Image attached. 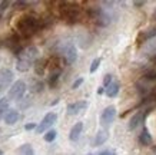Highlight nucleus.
Returning a JSON list of instances; mask_svg holds the SVG:
<instances>
[{
    "mask_svg": "<svg viewBox=\"0 0 156 155\" xmlns=\"http://www.w3.org/2000/svg\"><path fill=\"white\" fill-rule=\"evenodd\" d=\"M39 57V49L36 46H27L17 55V63H16V69L19 72H27L36 59Z\"/></svg>",
    "mask_w": 156,
    "mask_h": 155,
    "instance_id": "1",
    "label": "nucleus"
},
{
    "mask_svg": "<svg viewBox=\"0 0 156 155\" xmlns=\"http://www.w3.org/2000/svg\"><path fill=\"white\" fill-rule=\"evenodd\" d=\"M26 92V83L23 80H16L13 85H10L7 99L9 101H19Z\"/></svg>",
    "mask_w": 156,
    "mask_h": 155,
    "instance_id": "2",
    "label": "nucleus"
},
{
    "mask_svg": "<svg viewBox=\"0 0 156 155\" xmlns=\"http://www.w3.org/2000/svg\"><path fill=\"white\" fill-rule=\"evenodd\" d=\"M57 121V115L55 112H49L46 113L44 116H43L42 122L39 124L37 127H36V134H44V132H48L52 125Z\"/></svg>",
    "mask_w": 156,
    "mask_h": 155,
    "instance_id": "3",
    "label": "nucleus"
},
{
    "mask_svg": "<svg viewBox=\"0 0 156 155\" xmlns=\"http://www.w3.org/2000/svg\"><path fill=\"white\" fill-rule=\"evenodd\" d=\"M19 29L24 36H29V35L36 32V29H37V20L34 19V17H23L19 22Z\"/></svg>",
    "mask_w": 156,
    "mask_h": 155,
    "instance_id": "4",
    "label": "nucleus"
},
{
    "mask_svg": "<svg viewBox=\"0 0 156 155\" xmlns=\"http://www.w3.org/2000/svg\"><path fill=\"white\" fill-rule=\"evenodd\" d=\"M115 118H116V106L110 105L108 108H105V111L100 115V125L103 128H108L115 121Z\"/></svg>",
    "mask_w": 156,
    "mask_h": 155,
    "instance_id": "5",
    "label": "nucleus"
},
{
    "mask_svg": "<svg viewBox=\"0 0 156 155\" xmlns=\"http://www.w3.org/2000/svg\"><path fill=\"white\" fill-rule=\"evenodd\" d=\"M12 80H13V72L9 71V69H2L0 71V94L6 88H9Z\"/></svg>",
    "mask_w": 156,
    "mask_h": 155,
    "instance_id": "6",
    "label": "nucleus"
},
{
    "mask_svg": "<svg viewBox=\"0 0 156 155\" xmlns=\"http://www.w3.org/2000/svg\"><path fill=\"white\" fill-rule=\"evenodd\" d=\"M87 105H89V103L86 102V101H77V102L69 103L66 108V112H67V115L73 116V115H77L79 112L85 111V109L87 108Z\"/></svg>",
    "mask_w": 156,
    "mask_h": 155,
    "instance_id": "7",
    "label": "nucleus"
},
{
    "mask_svg": "<svg viewBox=\"0 0 156 155\" xmlns=\"http://www.w3.org/2000/svg\"><path fill=\"white\" fill-rule=\"evenodd\" d=\"M95 19L100 26H108V24L110 23L112 16L109 14V12H106V10H103V9H96L95 10Z\"/></svg>",
    "mask_w": 156,
    "mask_h": 155,
    "instance_id": "8",
    "label": "nucleus"
},
{
    "mask_svg": "<svg viewBox=\"0 0 156 155\" xmlns=\"http://www.w3.org/2000/svg\"><path fill=\"white\" fill-rule=\"evenodd\" d=\"M65 56H66L67 63H75L77 61V49L73 43H67L66 47H65Z\"/></svg>",
    "mask_w": 156,
    "mask_h": 155,
    "instance_id": "9",
    "label": "nucleus"
},
{
    "mask_svg": "<svg viewBox=\"0 0 156 155\" xmlns=\"http://www.w3.org/2000/svg\"><path fill=\"white\" fill-rule=\"evenodd\" d=\"M108 138H109V131H108V129H106V128H102V129H99V131H98V134H96V136H95L93 146L103 145L105 142L108 141Z\"/></svg>",
    "mask_w": 156,
    "mask_h": 155,
    "instance_id": "10",
    "label": "nucleus"
},
{
    "mask_svg": "<svg viewBox=\"0 0 156 155\" xmlns=\"http://www.w3.org/2000/svg\"><path fill=\"white\" fill-rule=\"evenodd\" d=\"M83 131V122H76L73 127H72L70 132H69V139L72 142H76L79 138H80V134Z\"/></svg>",
    "mask_w": 156,
    "mask_h": 155,
    "instance_id": "11",
    "label": "nucleus"
},
{
    "mask_svg": "<svg viewBox=\"0 0 156 155\" xmlns=\"http://www.w3.org/2000/svg\"><path fill=\"white\" fill-rule=\"evenodd\" d=\"M19 111H16V109H9L7 112H6L5 115V124L6 125H9V127H12V125H14V124L19 121Z\"/></svg>",
    "mask_w": 156,
    "mask_h": 155,
    "instance_id": "12",
    "label": "nucleus"
},
{
    "mask_svg": "<svg viewBox=\"0 0 156 155\" xmlns=\"http://www.w3.org/2000/svg\"><path fill=\"white\" fill-rule=\"evenodd\" d=\"M119 89H120V83L119 82H112V83L105 88V94L109 98H115L116 95L119 94Z\"/></svg>",
    "mask_w": 156,
    "mask_h": 155,
    "instance_id": "13",
    "label": "nucleus"
},
{
    "mask_svg": "<svg viewBox=\"0 0 156 155\" xmlns=\"http://www.w3.org/2000/svg\"><path fill=\"white\" fill-rule=\"evenodd\" d=\"M143 118H145V113H143V111H140V112H137L135 116H132V119H130V122H129V131H133V129H136L137 125L140 122H143Z\"/></svg>",
    "mask_w": 156,
    "mask_h": 155,
    "instance_id": "14",
    "label": "nucleus"
},
{
    "mask_svg": "<svg viewBox=\"0 0 156 155\" xmlns=\"http://www.w3.org/2000/svg\"><path fill=\"white\" fill-rule=\"evenodd\" d=\"M9 103L10 101L7 98H0V121L2 118H5L6 112L9 111Z\"/></svg>",
    "mask_w": 156,
    "mask_h": 155,
    "instance_id": "15",
    "label": "nucleus"
},
{
    "mask_svg": "<svg viewBox=\"0 0 156 155\" xmlns=\"http://www.w3.org/2000/svg\"><path fill=\"white\" fill-rule=\"evenodd\" d=\"M17 152H19V155H34V149L30 144H23L17 149Z\"/></svg>",
    "mask_w": 156,
    "mask_h": 155,
    "instance_id": "16",
    "label": "nucleus"
},
{
    "mask_svg": "<svg viewBox=\"0 0 156 155\" xmlns=\"http://www.w3.org/2000/svg\"><path fill=\"white\" fill-rule=\"evenodd\" d=\"M139 139H140V142H142L143 145H151L152 144V136H151V134H149L146 127L143 128V132H142V135H140Z\"/></svg>",
    "mask_w": 156,
    "mask_h": 155,
    "instance_id": "17",
    "label": "nucleus"
},
{
    "mask_svg": "<svg viewBox=\"0 0 156 155\" xmlns=\"http://www.w3.org/2000/svg\"><path fill=\"white\" fill-rule=\"evenodd\" d=\"M56 136H57V132L55 131V129H49V131L44 134L43 139H44L46 142H53L55 139H56Z\"/></svg>",
    "mask_w": 156,
    "mask_h": 155,
    "instance_id": "18",
    "label": "nucleus"
},
{
    "mask_svg": "<svg viewBox=\"0 0 156 155\" xmlns=\"http://www.w3.org/2000/svg\"><path fill=\"white\" fill-rule=\"evenodd\" d=\"M100 62H102V59H100V57H96V59H93V62H92V65H90V69H89L90 73H95V72L98 71V69H99Z\"/></svg>",
    "mask_w": 156,
    "mask_h": 155,
    "instance_id": "19",
    "label": "nucleus"
},
{
    "mask_svg": "<svg viewBox=\"0 0 156 155\" xmlns=\"http://www.w3.org/2000/svg\"><path fill=\"white\" fill-rule=\"evenodd\" d=\"M59 76H60V71L53 72L52 75H50V78H49V85H50V86H55L56 82H57V79H59Z\"/></svg>",
    "mask_w": 156,
    "mask_h": 155,
    "instance_id": "20",
    "label": "nucleus"
},
{
    "mask_svg": "<svg viewBox=\"0 0 156 155\" xmlns=\"http://www.w3.org/2000/svg\"><path fill=\"white\" fill-rule=\"evenodd\" d=\"M83 82H85V79H83V78H77V79H76L75 82L72 83V89H77V88H79V86H80Z\"/></svg>",
    "mask_w": 156,
    "mask_h": 155,
    "instance_id": "21",
    "label": "nucleus"
},
{
    "mask_svg": "<svg viewBox=\"0 0 156 155\" xmlns=\"http://www.w3.org/2000/svg\"><path fill=\"white\" fill-rule=\"evenodd\" d=\"M110 83H112V75L108 73V75H105V78H103V88L109 86Z\"/></svg>",
    "mask_w": 156,
    "mask_h": 155,
    "instance_id": "22",
    "label": "nucleus"
},
{
    "mask_svg": "<svg viewBox=\"0 0 156 155\" xmlns=\"http://www.w3.org/2000/svg\"><path fill=\"white\" fill-rule=\"evenodd\" d=\"M147 50H149V52H153V53H156V40H155V39H153V40H151L149 46H147Z\"/></svg>",
    "mask_w": 156,
    "mask_h": 155,
    "instance_id": "23",
    "label": "nucleus"
},
{
    "mask_svg": "<svg viewBox=\"0 0 156 155\" xmlns=\"http://www.w3.org/2000/svg\"><path fill=\"white\" fill-rule=\"evenodd\" d=\"M36 127H37V125H36V124H26V125H24V129H26V131H32V129H36Z\"/></svg>",
    "mask_w": 156,
    "mask_h": 155,
    "instance_id": "24",
    "label": "nucleus"
},
{
    "mask_svg": "<svg viewBox=\"0 0 156 155\" xmlns=\"http://www.w3.org/2000/svg\"><path fill=\"white\" fill-rule=\"evenodd\" d=\"M7 6H9V2H2V3H0V13L5 12V10L7 9Z\"/></svg>",
    "mask_w": 156,
    "mask_h": 155,
    "instance_id": "25",
    "label": "nucleus"
},
{
    "mask_svg": "<svg viewBox=\"0 0 156 155\" xmlns=\"http://www.w3.org/2000/svg\"><path fill=\"white\" fill-rule=\"evenodd\" d=\"M99 155H116L113 151H103V152H100Z\"/></svg>",
    "mask_w": 156,
    "mask_h": 155,
    "instance_id": "26",
    "label": "nucleus"
},
{
    "mask_svg": "<svg viewBox=\"0 0 156 155\" xmlns=\"http://www.w3.org/2000/svg\"><path fill=\"white\" fill-rule=\"evenodd\" d=\"M133 5H135V6H143V5H145V2H135Z\"/></svg>",
    "mask_w": 156,
    "mask_h": 155,
    "instance_id": "27",
    "label": "nucleus"
},
{
    "mask_svg": "<svg viewBox=\"0 0 156 155\" xmlns=\"http://www.w3.org/2000/svg\"><path fill=\"white\" fill-rule=\"evenodd\" d=\"M103 92H105V88H103V86H102V88H99V89H98V94H99V95H102V94H103Z\"/></svg>",
    "mask_w": 156,
    "mask_h": 155,
    "instance_id": "28",
    "label": "nucleus"
},
{
    "mask_svg": "<svg viewBox=\"0 0 156 155\" xmlns=\"http://www.w3.org/2000/svg\"><path fill=\"white\" fill-rule=\"evenodd\" d=\"M0 155H3V151H2V149H0Z\"/></svg>",
    "mask_w": 156,
    "mask_h": 155,
    "instance_id": "29",
    "label": "nucleus"
},
{
    "mask_svg": "<svg viewBox=\"0 0 156 155\" xmlns=\"http://www.w3.org/2000/svg\"><path fill=\"white\" fill-rule=\"evenodd\" d=\"M0 20H2V13H0Z\"/></svg>",
    "mask_w": 156,
    "mask_h": 155,
    "instance_id": "30",
    "label": "nucleus"
},
{
    "mask_svg": "<svg viewBox=\"0 0 156 155\" xmlns=\"http://www.w3.org/2000/svg\"><path fill=\"white\" fill-rule=\"evenodd\" d=\"M89 155H92V154H89Z\"/></svg>",
    "mask_w": 156,
    "mask_h": 155,
    "instance_id": "31",
    "label": "nucleus"
}]
</instances>
